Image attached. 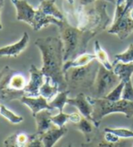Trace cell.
Returning <instances> with one entry per match:
<instances>
[{
  "label": "cell",
  "instance_id": "7c38bea8",
  "mask_svg": "<svg viewBox=\"0 0 133 147\" xmlns=\"http://www.w3.org/2000/svg\"><path fill=\"white\" fill-rule=\"evenodd\" d=\"M81 147H133V139H120L118 143L112 144L104 139L103 133L101 137L95 133L91 139L87 143L82 144Z\"/></svg>",
  "mask_w": 133,
  "mask_h": 147
},
{
  "label": "cell",
  "instance_id": "4dcf8cb0",
  "mask_svg": "<svg viewBox=\"0 0 133 147\" xmlns=\"http://www.w3.org/2000/svg\"><path fill=\"white\" fill-rule=\"evenodd\" d=\"M121 99L133 101V83H132V80H129V82H125Z\"/></svg>",
  "mask_w": 133,
  "mask_h": 147
},
{
  "label": "cell",
  "instance_id": "603a6c76",
  "mask_svg": "<svg viewBox=\"0 0 133 147\" xmlns=\"http://www.w3.org/2000/svg\"><path fill=\"white\" fill-rule=\"evenodd\" d=\"M74 126L79 131H81V133L84 134L87 142L91 139V137L95 134V129H97V127L94 125V123H92L91 121L83 117V116H82V118L80 119V121H79L78 123L74 124Z\"/></svg>",
  "mask_w": 133,
  "mask_h": 147
},
{
  "label": "cell",
  "instance_id": "83f0119b",
  "mask_svg": "<svg viewBox=\"0 0 133 147\" xmlns=\"http://www.w3.org/2000/svg\"><path fill=\"white\" fill-rule=\"evenodd\" d=\"M124 84L125 82H120L119 85H117L116 87L111 90V92L104 97V99L111 100V101H117L120 100L122 98V92H123V89H124Z\"/></svg>",
  "mask_w": 133,
  "mask_h": 147
},
{
  "label": "cell",
  "instance_id": "e575fe53",
  "mask_svg": "<svg viewBox=\"0 0 133 147\" xmlns=\"http://www.w3.org/2000/svg\"><path fill=\"white\" fill-rule=\"evenodd\" d=\"M96 0H80L79 1V5L81 6H87V5H89V4H92L93 2H95ZM107 2H109V3H112L116 5L117 4V0H105Z\"/></svg>",
  "mask_w": 133,
  "mask_h": 147
},
{
  "label": "cell",
  "instance_id": "d6986e66",
  "mask_svg": "<svg viewBox=\"0 0 133 147\" xmlns=\"http://www.w3.org/2000/svg\"><path fill=\"white\" fill-rule=\"evenodd\" d=\"M38 9L44 14L52 16L59 20H64L66 18L65 15L56 6V0H41Z\"/></svg>",
  "mask_w": 133,
  "mask_h": 147
},
{
  "label": "cell",
  "instance_id": "5b68a950",
  "mask_svg": "<svg viewBox=\"0 0 133 147\" xmlns=\"http://www.w3.org/2000/svg\"><path fill=\"white\" fill-rule=\"evenodd\" d=\"M28 82L24 75L9 66L0 70V99L4 101L20 100L26 96L25 88Z\"/></svg>",
  "mask_w": 133,
  "mask_h": 147
},
{
  "label": "cell",
  "instance_id": "d6a6232c",
  "mask_svg": "<svg viewBox=\"0 0 133 147\" xmlns=\"http://www.w3.org/2000/svg\"><path fill=\"white\" fill-rule=\"evenodd\" d=\"M103 137L107 142H109V143H112V144L118 143V142L120 141V138L119 137V136H117L115 134L111 133V131H104L103 130Z\"/></svg>",
  "mask_w": 133,
  "mask_h": 147
},
{
  "label": "cell",
  "instance_id": "4316f807",
  "mask_svg": "<svg viewBox=\"0 0 133 147\" xmlns=\"http://www.w3.org/2000/svg\"><path fill=\"white\" fill-rule=\"evenodd\" d=\"M117 62H123V63H130L133 62V44H130V46L125 50L124 52L116 54L114 63Z\"/></svg>",
  "mask_w": 133,
  "mask_h": 147
},
{
  "label": "cell",
  "instance_id": "6da1fadb",
  "mask_svg": "<svg viewBox=\"0 0 133 147\" xmlns=\"http://www.w3.org/2000/svg\"><path fill=\"white\" fill-rule=\"evenodd\" d=\"M35 45L41 52L43 66L41 71L57 84L59 92L68 90L63 72L64 46L62 39L57 37L40 38L35 41Z\"/></svg>",
  "mask_w": 133,
  "mask_h": 147
},
{
  "label": "cell",
  "instance_id": "1f68e13d",
  "mask_svg": "<svg viewBox=\"0 0 133 147\" xmlns=\"http://www.w3.org/2000/svg\"><path fill=\"white\" fill-rule=\"evenodd\" d=\"M26 147H44L42 141L40 139L39 134H38L37 133L32 134L31 138H30L29 142L28 143Z\"/></svg>",
  "mask_w": 133,
  "mask_h": 147
},
{
  "label": "cell",
  "instance_id": "74e56055",
  "mask_svg": "<svg viewBox=\"0 0 133 147\" xmlns=\"http://www.w3.org/2000/svg\"><path fill=\"white\" fill-rule=\"evenodd\" d=\"M127 14L129 15V17H130V18H131L132 20H133V8H132V9H130V11L128 12Z\"/></svg>",
  "mask_w": 133,
  "mask_h": 147
},
{
  "label": "cell",
  "instance_id": "7a4b0ae2",
  "mask_svg": "<svg viewBox=\"0 0 133 147\" xmlns=\"http://www.w3.org/2000/svg\"><path fill=\"white\" fill-rule=\"evenodd\" d=\"M77 19V28L89 34L92 38L105 30L111 19L107 13V1L96 0L87 6L78 7L74 13Z\"/></svg>",
  "mask_w": 133,
  "mask_h": 147
},
{
  "label": "cell",
  "instance_id": "e0dca14e",
  "mask_svg": "<svg viewBox=\"0 0 133 147\" xmlns=\"http://www.w3.org/2000/svg\"><path fill=\"white\" fill-rule=\"evenodd\" d=\"M52 113L50 110H42L34 116L37 123V134H42L48 131L54 123L51 121Z\"/></svg>",
  "mask_w": 133,
  "mask_h": 147
},
{
  "label": "cell",
  "instance_id": "ac0fdd59",
  "mask_svg": "<svg viewBox=\"0 0 133 147\" xmlns=\"http://www.w3.org/2000/svg\"><path fill=\"white\" fill-rule=\"evenodd\" d=\"M32 134H28L23 131H17L4 141L5 147H26L31 138Z\"/></svg>",
  "mask_w": 133,
  "mask_h": 147
},
{
  "label": "cell",
  "instance_id": "2e32d148",
  "mask_svg": "<svg viewBox=\"0 0 133 147\" xmlns=\"http://www.w3.org/2000/svg\"><path fill=\"white\" fill-rule=\"evenodd\" d=\"M49 24H53L58 27H60V26H62L63 20H59L52 16L46 15L37 8V11H36V15L34 18V21L31 26L32 28L35 31H38V30H40L41 28L48 26Z\"/></svg>",
  "mask_w": 133,
  "mask_h": 147
},
{
  "label": "cell",
  "instance_id": "ab89813d",
  "mask_svg": "<svg viewBox=\"0 0 133 147\" xmlns=\"http://www.w3.org/2000/svg\"><path fill=\"white\" fill-rule=\"evenodd\" d=\"M64 147H72V146H71V144H69V145H66V146H64Z\"/></svg>",
  "mask_w": 133,
  "mask_h": 147
},
{
  "label": "cell",
  "instance_id": "836d02e7",
  "mask_svg": "<svg viewBox=\"0 0 133 147\" xmlns=\"http://www.w3.org/2000/svg\"><path fill=\"white\" fill-rule=\"evenodd\" d=\"M81 118H82V115H81L80 113H74L69 114V121L70 123H72L73 124L78 123Z\"/></svg>",
  "mask_w": 133,
  "mask_h": 147
},
{
  "label": "cell",
  "instance_id": "8992f818",
  "mask_svg": "<svg viewBox=\"0 0 133 147\" xmlns=\"http://www.w3.org/2000/svg\"><path fill=\"white\" fill-rule=\"evenodd\" d=\"M88 99L93 107V123L99 128L101 120L111 113H123L127 118L133 117V101L121 99L117 101L108 100L104 98H94L89 95Z\"/></svg>",
  "mask_w": 133,
  "mask_h": 147
},
{
  "label": "cell",
  "instance_id": "ffe728a7",
  "mask_svg": "<svg viewBox=\"0 0 133 147\" xmlns=\"http://www.w3.org/2000/svg\"><path fill=\"white\" fill-rule=\"evenodd\" d=\"M113 71L119 76L121 82H127L131 80L133 75V62L123 63L117 62L113 64Z\"/></svg>",
  "mask_w": 133,
  "mask_h": 147
},
{
  "label": "cell",
  "instance_id": "cb8c5ba5",
  "mask_svg": "<svg viewBox=\"0 0 133 147\" xmlns=\"http://www.w3.org/2000/svg\"><path fill=\"white\" fill-rule=\"evenodd\" d=\"M94 51H95V56L97 60L108 69H113V63H111L109 61V56L107 54V52L102 49L101 45L98 40H96L94 43Z\"/></svg>",
  "mask_w": 133,
  "mask_h": 147
},
{
  "label": "cell",
  "instance_id": "f546056e",
  "mask_svg": "<svg viewBox=\"0 0 133 147\" xmlns=\"http://www.w3.org/2000/svg\"><path fill=\"white\" fill-rule=\"evenodd\" d=\"M51 121L59 128L64 127L66 123L69 121V114L64 113L63 111L62 113H58V114H57V115H52V117H51Z\"/></svg>",
  "mask_w": 133,
  "mask_h": 147
},
{
  "label": "cell",
  "instance_id": "d590c367",
  "mask_svg": "<svg viewBox=\"0 0 133 147\" xmlns=\"http://www.w3.org/2000/svg\"><path fill=\"white\" fill-rule=\"evenodd\" d=\"M132 8H133V0H125V7H124L123 16Z\"/></svg>",
  "mask_w": 133,
  "mask_h": 147
},
{
  "label": "cell",
  "instance_id": "8fae6325",
  "mask_svg": "<svg viewBox=\"0 0 133 147\" xmlns=\"http://www.w3.org/2000/svg\"><path fill=\"white\" fill-rule=\"evenodd\" d=\"M66 104L75 106L83 117L89 119L93 123V119H92L93 107H92L91 103L89 102L88 96L85 93H79L74 98H69L68 100H66Z\"/></svg>",
  "mask_w": 133,
  "mask_h": 147
},
{
  "label": "cell",
  "instance_id": "9a60e30c",
  "mask_svg": "<svg viewBox=\"0 0 133 147\" xmlns=\"http://www.w3.org/2000/svg\"><path fill=\"white\" fill-rule=\"evenodd\" d=\"M68 133V129L64 127H58L57 125H53L48 131L46 133L39 134L44 147H53L58 141H59L64 135Z\"/></svg>",
  "mask_w": 133,
  "mask_h": 147
},
{
  "label": "cell",
  "instance_id": "d4e9b609",
  "mask_svg": "<svg viewBox=\"0 0 133 147\" xmlns=\"http://www.w3.org/2000/svg\"><path fill=\"white\" fill-rule=\"evenodd\" d=\"M69 92L68 90H64V92H59L57 95L55 96V98L49 101V105L51 106V108L53 110L54 109H58L59 113H62L64 106L66 104V100L69 99Z\"/></svg>",
  "mask_w": 133,
  "mask_h": 147
},
{
  "label": "cell",
  "instance_id": "7402d4cb",
  "mask_svg": "<svg viewBox=\"0 0 133 147\" xmlns=\"http://www.w3.org/2000/svg\"><path fill=\"white\" fill-rule=\"evenodd\" d=\"M59 92V88L57 84L52 82V80L48 76H45V82L39 90V93L42 97L48 100H53L55 96Z\"/></svg>",
  "mask_w": 133,
  "mask_h": 147
},
{
  "label": "cell",
  "instance_id": "8d00e7d4",
  "mask_svg": "<svg viewBox=\"0 0 133 147\" xmlns=\"http://www.w3.org/2000/svg\"><path fill=\"white\" fill-rule=\"evenodd\" d=\"M4 6V0H0V12H1V9ZM3 28V26H2V23L0 21V30Z\"/></svg>",
  "mask_w": 133,
  "mask_h": 147
},
{
  "label": "cell",
  "instance_id": "52a82bcc",
  "mask_svg": "<svg viewBox=\"0 0 133 147\" xmlns=\"http://www.w3.org/2000/svg\"><path fill=\"white\" fill-rule=\"evenodd\" d=\"M120 82L121 80L113 71V69H108L100 64L94 85L90 90L89 96L94 98H104Z\"/></svg>",
  "mask_w": 133,
  "mask_h": 147
},
{
  "label": "cell",
  "instance_id": "60d3db41",
  "mask_svg": "<svg viewBox=\"0 0 133 147\" xmlns=\"http://www.w3.org/2000/svg\"><path fill=\"white\" fill-rule=\"evenodd\" d=\"M0 107H1V104H0Z\"/></svg>",
  "mask_w": 133,
  "mask_h": 147
},
{
  "label": "cell",
  "instance_id": "9c48e42d",
  "mask_svg": "<svg viewBox=\"0 0 133 147\" xmlns=\"http://www.w3.org/2000/svg\"><path fill=\"white\" fill-rule=\"evenodd\" d=\"M30 80L25 88L26 96L29 97H38L40 95L39 90L44 83L45 75L42 73L41 69H38L35 65L30 66L29 69Z\"/></svg>",
  "mask_w": 133,
  "mask_h": 147
},
{
  "label": "cell",
  "instance_id": "44dd1931",
  "mask_svg": "<svg viewBox=\"0 0 133 147\" xmlns=\"http://www.w3.org/2000/svg\"><path fill=\"white\" fill-rule=\"evenodd\" d=\"M97 59L95 54H89V53H83L78 57H76L73 59H69L68 61L64 62L63 65V72H65L66 69L72 67H81V66H85L91 62L92 60Z\"/></svg>",
  "mask_w": 133,
  "mask_h": 147
},
{
  "label": "cell",
  "instance_id": "484cf974",
  "mask_svg": "<svg viewBox=\"0 0 133 147\" xmlns=\"http://www.w3.org/2000/svg\"><path fill=\"white\" fill-rule=\"evenodd\" d=\"M0 115H2L4 118H6L7 121H9L10 123L13 124L20 123L24 121V118L22 116H19V115H17L16 113H14L13 111L7 109L6 106L3 104H1V107H0Z\"/></svg>",
  "mask_w": 133,
  "mask_h": 147
},
{
  "label": "cell",
  "instance_id": "3957f363",
  "mask_svg": "<svg viewBox=\"0 0 133 147\" xmlns=\"http://www.w3.org/2000/svg\"><path fill=\"white\" fill-rule=\"evenodd\" d=\"M100 63L97 59L81 67H72L64 72L69 93L90 92L95 82Z\"/></svg>",
  "mask_w": 133,
  "mask_h": 147
},
{
  "label": "cell",
  "instance_id": "f35d334b",
  "mask_svg": "<svg viewBox=\"0 0 133 147\" xmlns=\"http://www.w3.org/2000/svg\"><path fill=\"white\" fill-rule=\"evenodd\" d=\"M65 1L69 5H70V6H73L74 5V0H65Z\"/></svg>",
  "mask_w": 133,
  "mask_h": 147
},
{
  "label": "cell",
  "instance_id": "30bf717a",
  "mask_svg": "<svg viewBox=\"0 0 133 147\" xmlns=\"http://www.w3.org/2000/svg\"><path fill=\"white\" fill-rule=\"evenodd\" d=\"M17 9V19L32 26L37 9L29 5L27 0H11Z\"/></svg>",
  "mask_w": 133,
  "mask_h": 147
},
{
  "label": "cell",
  "instance_id": "ba28073f",
  "mask_svg": "<svg viewBox=\"0 0 133 147\" xmlns=\"http://www.w3.org/2000/svg\"><path fill=\"white\" fill-rule=\"evenodd\" d=\"M108 32L117 35L120 39L123 40L133 32V20L129 17V15L126 14L120 18L112 21Z\"/></svg>",
  "mask_w": 133,
  "mask_h": 147
},
{
  "label": "cell",
  "instance_id": "277c9868",
  "mask_svg": "<svg viewBox=\"0 0 133 147\" xmlns=\"http://www.w3.org/2000/svg\"><path fill=\"white\" fill-rule=\"evenodd\" d=\"M58 29L64 46V62L85 53L89 42L93 38L89 34L73 27L66 18Z\"/></svg>",
  "mask_w": 133,
  "mask_h": 147
},
{
  "label": "cell",
  "instance_id": "5bb4252c",
  "mask_svg": "<svg viewBox=\"0 0 133 147\" xmlns=\"http://www.w3.org/2000/svg\"><path fill=\"white\" fill-rule=\"evenodd\" d=\"M23 104L27 105L30 109L32 113V115L35 116L38 111L42 110H50L52 111L53 109L51 108L49 105L48 100L42 97L41 95L38 96V97H29V96H24L19 100Z\"/></svg>",
  "mask_w": 133,
  "mask_h": 147
},
{
  "label": "cell",
  "instance_id": "4fadbf2b",
  "mask_svg": "<svg viewBox=\"0 0 133 147\" xmlns=\"http://www.w3.org/2000/svg\"><path fill=\"white\" fill-rule=\"evenodd\" d=\"M29 43V36L27 32H24L22 38L17 43L0 48V57H17L26 49Z\"/></svg>",
  "mask_w": 133,
  "mask_h": 147
},
{
  "label": "cell",
  "instance_id": "f1b7e54d",
  "mask_svg": "<svg viewBox=\"0 0 133 147\" xmlns=\"http://www.w3.org/2000/svg\"><path fill=\"white\" fill-rule=\"evenodd\" d=\"M104 131H109L119 136L120 139H133V130L127 128H104Z\"/></svg>",
  "mask_w": 133,
  "mask_h": 147
}]
</instances>
